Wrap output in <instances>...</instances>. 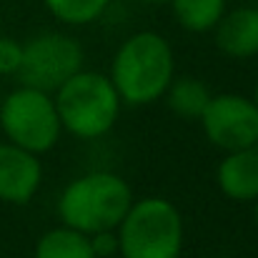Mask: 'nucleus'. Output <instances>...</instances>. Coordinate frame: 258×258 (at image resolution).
Segmentation results:
<instances>
[{
  "label": "nucleus",
  "instance_id": "1",
  "mask_svg": "<svg viewBox=\"0 0 258 258\" xmlns=\"http://www.w3.org/2000/svg\"><path fill=\"white\" fill-rule=\"evenodd\" d=\"M173 73L175 58L171 43L153 30H141L118 48L108 78L120 103L148 105L166 95Z\"/></svg>",
  "mask_w": 258,
  "mask_h": 258
},
{
  "label": "nucleus",
  "instance_id": "2",
  "mask_svg": "<svg viewBox=\"0 0 258 258\" xmlns=\"http://www.w3.org/2000/svg\"><path fill=\"white\" fill-rule=\"evenodd\" d=\"M133 206V190L125 178L110 171H93L73 183L58 198V216L63 226L86 236L115 231Z\"/></svg>",
  "mask_w": 258,
  "mask_h": 258
},
{
  "label": "nucleus",
  "instance_id": "3",
  "mask_svg": "<svg viewBox=\"0 0 258 258\" xmlns=\"http://www.w3.org/2000/svg\"><path fill=\"white\" fill-rule=\"evenodd\" d=\"M60 125L81 141L105 136L120 113V95L108 76L95 71H78L53 95Z\"/></svg>",
  "mask_w": 258,
  "mask_h": 258
},
{
  "label": "nucleus",
  "instance_id": "4",
  "mask_svg": "<svg viewBox=\"0 0 258 258\" xmlns=\"http://www.w3.org/2000/svg\"><path fill=\"white\" fill-rule=\"evenodd\" d=\"M115 233L123 258H178L183 248V218L158 196L133 201Z\"/></svg>",
  "mask_w": 258,
  "mask_h": 258
},
{
  "label": "nucleus",
  "instance_id": "5",
  "mask_svg": "<svg viewBox=\"0 0 258 258\" xmlns=\"http://www.w3.org/2000/svg\"><path fill=\"white\" fill-rule=\"evenodd\" d=\"M0 128L8 143L35 156L50 151L63 131L53 95L28 86H20L3 98Z\"/></svg>",
  "mask_w": 258,
  "mask_h": 258
},
{
  "label": "nucleus",
  "instance_id": "6",
  "mask_svg": "<svg viewBox=\"0 0 258 258\" xmlns=\"http://www.w3.org/2000/svg\"><path fill=\"white\" fill-rule=\"evenodd\" d=\"M83 71V48L66 33H40L23 43L18 68L20 83L43 93H55L66 81Z\"/></svg>",
  "mask_w": 258,
  "mask_h": 258
},
{
  "label": "nucleus",
  "instance_id": "7",
  "mask_svg": "<svg viewBox=\"0 0 258 258\" xmlns=\"http://www.w3.org/2000/svg\"><path fill=\"white\" fill-rule=\"evenodd\" d=\"M201 125L206 138L226 153L258 146V108L246 95H213L201 115Z\"/></svg>",
  "mask_w": 258,
  "mask_h": 258
},
{
  "label": "nucleus",
  "instance_id": "8",
  "mask_svg": "<svg viewBox=\"0 0 258 258\" xmlns=\"http://www.w3.org/2000/svg\"><path fill=\"white\" fill-rule=\"evenodd\" d=\"M43 183V166L35 153L13 143H0V201L25 206Z\"/></svg>",
  "mask_w": 258,
  "mask_h": 258
},
{
  "label": "nucleus",
  "instance_id": "9",
  "mask_svg": "<svg viewBox=\"0 0 258 258\" xmlns=\"http://www.w3.org/2000/svg\"><path fill=\"white\" fill-rule=\"evenodd\" d=\"M216 45L228 58H253L258 55V8L241 5L226 10L223 18L216 23Z\"/></svg>",
  "mask_w": 258,
  "mask_h": 258
},
{
  "label": "nucleus",
  "instance_id": "10",
  "mask_svg": "<svg viewBox=\"0 0 258 258\" xmlns=\"http://www.w3.org/2000/svg\"><path fill=\"white\" fill-rule=\"evenodd\" d=\"M218 188L231 201H256L258 198V146L231 151L218 166Z\"/></svg>",
  "mask_w": 258,
  "mask_h": 258
},
{
  "label": "nucleus",
  "instance_id": "11",
  "mask_svg": "<svg viewBox=\"0 0 258 258\" xmlns=\"http://www.w3.org/2000/svg\"><path fill=\"white\" fill-rule=\"evenodd\" d=\"M35 258H95V253L90 236L60 226L40 236V241L35 243Z\"/></svg>",
  "mask_w": 258,
  "mask_h": 258
},
{
  "label": "nucleus",
  "instance_id": "12",
  "mask_svg": "<svg viewBox=\"0 0 258 258\" xmlns=\"http://www.w3.org/2000/svg\"><path fill=\"white\" fill-rule=\"evenodd\" d=\"M211 90L206 83L196 81V78H178L171 81V86L166 90V103L173 113L183 120H201L208 100H211Z\"/></svg>",
  "mask_w": 258,
  "mask_h": 258
},
{
  "label": "nucleus",
  "instance_id": "13",
  "mask_svg": "<svg viewBox=\"0 0 258 258\" xmlns=\"http://www.w3.org/2000/svg\"><path fill=\"white\" fill-rule=\"evenodd\" d=\"M175 20L190 33H208L226 13V0H171Z\"/></svg>",
  "mask_w": 258,
  "mask_h": 258
},
{
  "label": "nucleus",
  "instance_id": "14",
  "mask_svg": "<svg viewBox=\"0 0 258 258\" xmlns=\"http://www.w3.org/2000/svg\"><path fill=\"white\" fill-rule=\"evenodd\" d=\"M113 0H43L48 13L66 25H90L95 23Z\"/></svg>",
  "mask_w": 258,
  "mask_h": 258
},
{
  "label": "nucleus",
  "instance_id": "15",
  "mask_svg": "<svg viewBox=\"0 0 258 258\" xmlns=\"http://www.w3.org/2000/svg\"><path fill=\"white\" fill-rule=\"evenodd\" d=\"M23 58V43L0 35V76H13L20 68Z\"/></svg>",
  "mask_w": 258,
  "mask_h": 258
},
{
  "label": "nucleus",
  "instance_id": "16",
  "mask_svg": "<svg viewBox=\"0 0 258 258\" xmlns=\"http://www.w3.org/2000/svg\"><path fill=\"white\" fill-rule=\"evenodd\" d=\"M90 246L95 258H110L118 253V233L115 231H100L90 236Z\"/></svg>",
  "mask_w": 258,
  "mask_h": 258
},
{
  "label": "nucleus",
  "instance_id": "17",
  "mask_svg": "<svg viewBox=\"0 0 258 258\" xmlns=\"http://www.w3.org/2000/svg\"><path fill=\"white\" fill-rule=\"evenodd\" d=\"M138 3H146V5H163V3H171V0H138Z\"/></svg>",
  "mask_w": 258,
  "mask_h": 258
},
{
  "label": "nucleus",
  "instance_id": "18",
  "mask_svg": "<svg viewBox=\"0 0 258 258\" xmlns=\"http://www.w3.org/2000/svg\"><path fill=\"white\" fill-rule=\"evenodd\" d=\"M253 103H256V108H258V83H256V90H253V98H251Z\"/></svg>",
  "mask_w": 258,
  "mask_h": 258
},
{
  "label": "nucleus",
  "instance_id": "19",
  "mask_svg": "<svg viewBox=\"0 0 258 258\" xmlns=\"http://www.w3.org/2000/svg\"><path fill=\"white\" fill-rule=\"evenodd\" d=\"M256 226H258V198H256Z\"/></svg>",
  "mask_w": 258,
  "mask_h": 258
},
{
  "label": "nucleus",
  "instance_id": "20",
  "mask_svg": "<svg viewBox=\"0 0 258 258\" xmlns=\"http://www.w3.org/2000/svg\"><path fill=\"white\" fill-rule=\"evenodd\" d=\"M0 18H3V10H0Z\"/></svg>",
  "mask_w": 258,
  "mask_h": 258
}]
</instances>
